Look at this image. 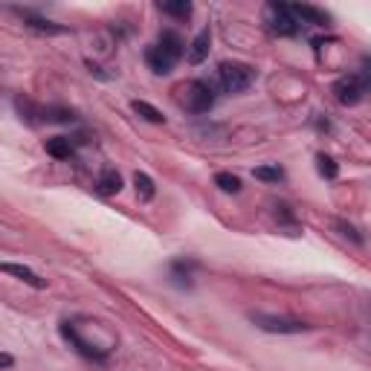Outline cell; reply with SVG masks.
I'll return each instance as SVG.
<instances>
[{
  "instance_id": "277c9868",
  "label": "cell",
  "mask_w": 371,
  "mask_h": 371,
  "mask_svg": "<svg viewBox=\"0 0 371 371\" xmlns=\"http://www.w3.org/2000/svg\"><path fill=\"white\" fill-rule=\"evenodd\" d=\"M264 27L279 38H296L302 32V23L293 15L290 4H279V0H270L264 6Z\"/></svg>"
},
{
  "instance_id": "ffe728a7",
  "label": "cell",
  "mask_w": 371,
  "mask_h": 371,
  "mask_svg": "<svg viewBox=\"0 0 371 371\" xmlns=\"http://www.w3.org/2000/svg\"><path fill=\"white\" fill-rule=\"evenodd\" d=\"M215 186L220 191H227V194H238L241 191V180L235 175H229V171H218V175H215Z\"/></svg>"
},
{
  "instance_id": "9a60e30c",
  "label": "cell",
  "mask_w": 371,
  "mask_h": 371,
  "mask_svg": "<svg viewBox=\"0 0 371 371\" xmlns=\"http://www.w3.org/2000/svg\"><path fill=\"white\" fill-rule=\"evenodd\" d=\"M134 186H137V197L142 203H148V201H154V194H157V186H154V180L145 175V171H137L134 175Z\"/></svg>"
},
{
  "instance_id": "8fae6325",
  "label": "cell",
  "mask_w": 371,
  "mask_h": 371,
  "mask_svg": "<svg viewBox=\"0 0 371 371\" xmlns=\"http://www.w3.org/2000/svg\"><path fill=\"white\" fill-rule=\"evenodd\" d=\"M15 12L20 15V20L27 23L30 30H38V32H46V35H64V32H67V27H61V23H53V20H46V18H41V15L27 12V9H15Z\"/></svg>"
},
{
  "instance_id": "4fadbf2b",
  "label": "cell",
  "mask_w": 371,
  "mask_h": 371,
  "mask_svg": "<svg viewBox=\"0 0 371 371\" xmlns=\"http://www.w3.org/2000/svg\"><path fill=\"white\" fill-rule=\"evenodd\" d=\"M96 191L102 194V197H113L122 191V175L116 168H105L102 175L96 177Z\"/></svg>"
},
{
  "instance_id": "e0dca14e",
  "label": "cell",
  "mask_w": 371,
  "mask_h": 371,
  "mask_svg": "<svg viewBox=\"0 0 371 371\" xmlns=\"http://www.w3.org/2000/svg\"><path fill=\"white\" fill-rule=\"evenodd\" d=\"M157 9L163 12V15H171V18H191V12H194V6L189 4V0H175V4H171V0H168V4H157Z\"/></svg>"
},
{
  "instance_id": "603a6c76",
  "label": "cell",
  "mask_w": 371,
  "mask_h": 371,
  "mask_svg": "<svg viewBox=\"0 0 371 371\" xmlns=\"http://www.w3.org/2000/svg\"><path fill=\"white\" fill-rule=\"evenodd\" d=\"M12 363H15V360H12L9 354H0V365H4V368H12Z\"/></svg>"
},
{
  "instance_id": "8992f818",
  "label": "cell",
  "mask_w": 371,
  "mask_h": 371,
  "mask_svg": "<svg viewBox=\"0 0 371 371\" xmlns=\"http://www.w3.org/2000/svg\"><path fill=\"white\" fill-rule=\"evenodd\" d=\"M250 322L258 331H267V334H308L313 328V325L302 322V319L276 316V313H250Z\"/></svg>"
},
{
  "instance_id": "d6986e66",
  "label": "cell",
  "mask_w": 371,
  "mask_h": 371,
  "mask_svg": "<svg viewBox=\"0 0 371 371\" xmlns=\"http://www.w3.org/2000/svg\"><path fill=\"white\" fill-rule=\"evenodd\" d=\"M253 175L261 183H282L284 180V168H279V165H258Z\"/></svg>"
},
{
  "instance_id": "5b68a950",
  "label": "cell",
  "mask_w": 371,
  "mask_h": 371,
  "mask_svg": "<svg viewBox=\"0 0 371 371\" xmlns=\"http://www.w3.org/2000/svg\"><path fill=\"white\" fill-rule=\"evenodd\" d=\"M58 331H61L64 342H70L73 348H76V354H82L84 360H93V363H105L108 360L111 348H108V345L93 342V339H84L82 331H79V325H76V319H64V322L58 325Z\"/></svg>"
},
{
  "instance_id": "3957f363",
  "label": "cell",
  "mask_w": 371,
  "mask_h": 371,
  "mask_svg": "<svg viewBox=\"0 0 371 371\" xmlns=\"http://www.w3.org/2000/svg\"><path fill=\"white\" fill-rule=\"evenodd\" d=\"M218 84L229 96H241L256 84V67L244 61H224L218 64Z\"/></svg>"
},
{
  "instance_id": "5bb4252c",
  "label": "cell",
  "mask_w": 371,
  "mask_h": 371,
  "mask_svg": "<svg viewBox=\"0 0 371 371\" xmlns=\"http://www.w3.org/2000/svg\"><path fill=\"white\" fill-rule=\"evenodd\" d=\"M131 108H134V113H137V116H142L145 122H151V125H163V122H165V116H163V113H160L151 102H142V99H134Z\"/></svg>"
},
{
  "instance_id": "ba28073f",
  "label": "cell",
  "mask_w": 371,
  "mask_h": 371,
  "mask_svg": "<svg viewBox=\"0 0 371 371\" xmlns=\"http://www.w3.org/2000/svg\"><path fill=\"white\" fill-rule=\"evenodd\" d=\"M209 46H212V30L206 27V30H201V32L191 38V44H189V49H186V61H189L191 67L203 64V61L209 58Z\"/></svg>"
},
{
  "instance_id": "6da1fadb",
  "label": "cell",
  "mask_w": 371,
  "mask_h": 371,
  "mask_svg": "<svg viewBox=\"0 0 371 371\" xmlns=\"http://www.w3.org/2000/svg\"><path fill=\"white\" fill-rule=\"evenodd\" d=\"M186 49L189 46L183 44V38L177 32L165 30V32H160V38L151 46L145 49V64L151 67V73H157V76H168V73L177 67V61L183 58Z\"/></svg>"
},
{
  "instance_id": "7c38bea8",
  "label": "cell",
  "mask_w": 371,
  "mask_h": 371,
  "mask_svg": "<svg viewBox=\"0 0 371 371\" xmlns=\"http://www.w3.org/2000/svg\"><path fill=\"white\" fill-rule=\"evenodd\" d=\"M44 148L53 160H70L73 154H76V142H73L70 137H49L44 142Z\"/></svg>"
},
{
  "instance_id": "7402d4cb",
  "label": "cell",
  "mask_w": 371,
  "mask_h": 371,
  "mask_svg": "<svg viewBox=\"0 0 371 371\" xmlns=\"http://www.w3.org/2000/svg\"><path fill=\"white\" fill-rule=\"evenodd\" d=\"M360 76H363V79H365V84L371 87V58H365V61H363V70H360Z\"/></svg>"
},
{
  "instance_id": "44dd1931",
  "label": "cell",
  "mask_w": 371,
  "mask_h": 371,
  "mask_svg": "<svg viewBox=\"0 0 371 371\" xmlns=\"http://www.w3.org/2000/svg\"><path fill=\"white\" fill-rule=\"evenodd\" d=\"M337 229H339L345 238H351L354 244H363V235H357V229H354L351 224H345V220H339V224H337Z\"/></svg>"
},
{
  "instance_id": "9c48e42d",
  "label": "cell",
  "mask_w": 371,
  "mask_h": 371,
  "mask_svg": "<svg viewBox=\"0 0 371 371\" xmlns=\"http://www.w3.org/2000/svg\"><path fill=\"white\" fill-rule=\"evenodd\" d=\"M293 15L299 18V23H310V27H328L331 23V15L319 6H310V4H290Z\"/></svg>"
},
{
  "instance_id": "2e32d148",
  "label": "cell",
  "mask_w": 371,
  "mask_h": 371,
  "mask_svg": "<svg viewBox=\"0 0 371 371\" xmlns=\"http://www.w3.org/2000/svg\"><path fill=\"white\" fill-rule=\"evenodd\" d=\"M194 261H186V258H177L175 264H171V279H175L177 284H183V287H191V273H194Z\"/></svg>"
},
{
  "instance_id": "ac0fdd59",
  "label": "cell",
  "mask_w": 371,
  "mask_h": 371,
  "mask_svg": "<svg viewBox=\"0 0 371 371\" xmlns=\"http://www.w3.org/2000/svg\"><path fill=\"white\" fill-rule=\"evenodd\" d=\"M316 171H319V177H325V180H337L339 175V165L334 157L328 154H316Z\"/></svg>"
},
{
  "instance_id": "30bf717a",
  "label": "cell",
  "mask_w": 371,
  "mask_h": 371,
  "mask_svg": "<svg viewBox=\"0 0 371 371\" xmlns=\"http://www.w3.org/2000/svg\"><path fill=\"white\" fill-rule=\"evenodd\" d=\"M0 270H4V273H9V276H15V279H20L23 284L35 287V290H44V287H46V279H41V276L35 273V270L23 267V264H15V261H4V264H0Z\"/></svg>"
},
{
  "instance_id": "52a82bcc",
  "label": "cell",
  "mask_w": 371,
  "mask_h": 371,
  "mask_svg": "<svg viewBox=\"0 0 371 371\" xmlns=\"http://www.w3.org/2000/svg\"><path fill=\"white\" fill-rule=\"evenodd\" d=\"M331 93H334V99H337L339 105L351 108V105H360L363 99H365L368 84H365V79L360 76V73H348V76H339V79L334 82Z\"/></svg>"
},
{
  "instance_id": "7a4b0ae2",
  "label": "cell",
  "mask_w": 371,
  "mask_h": 371,
  "mask_svg": "<svg viewBox=\"0 0 371 371\" xmlns=\"http://www.w3.org/2000/svg\"><path fill=\"white\" fill-rule=\"evenodd\" d=\"M215 102H218V93H215L212 82H206V79H191L183 87H177V105L186 113L203 116L215 108Z\"/></svg>"
}]
</instances>
